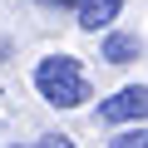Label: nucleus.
<instances>
[{
    "mask_svg": "<svg viewBox=\"0 0 148 148\" xmlns=\"http://www.w3.org/2000/svg\"><path fill=\"white\" fill-rule=\"evenodd\" d=\"M25 148H74V143H69L64 133H45L40 143H25Z\"/></svg>",
    "mask_w": 148,
    "mask_h": 148,
    "instance_id": "obj_6",
    "label": "nucleus"
},
{
    "mask_svg": "<svg viewBox=\"0 0 148 148\" xmlns=\"http://www.w3.org/2000/svg\"><path fill=\"white\" fill-rule=\"evenodd\" d=\"M99 123H148V84H128L99 104Z\"/></svg>",
    "mask_w": 148,
    "mask_h": 148,
    "instance_id": "obj_2",
    "label": "nucleus"
},
{
    "mask_svg": "<svg viewBox=\"0 0 148 148\" xmlns=\"http://www.w3.org/2000/svg\"><path fill=\"white\" fill-rule=\"evenodd\" d=\"M109 148H148V128H123L119 138H109Z\"/></svg>",
    "mask_w": 148,
    "mask_h": 148,
    "instance_id": "obj_5",
    "label": "nucleus"
},
{
    "mask_svg": "<svg viewBox=\"0 0 148 148\" xmlns=\"http://www.w3.org/2000/svg\"><path fill=\"white\" fill-rule=\"evenodd\" d=\"M119 10H123V0H84L74 15H79V30L99 35V30H109V25L119 20Z\"/></svg>",
    "mask_w": 148,
    "mask_h": 148,
    "instance_id": "obj_3",
    "label": "nucleus"
},
{
    "mask_svg": "<svg viewBox=\"0 0 148 148\" xmlns=\"http://www.w3.org/2000/svg\"><path fill=\"white\" fill-rule=\"evenodd\" d=\"M99 54H104L109 64H133V59H138V35H128V30H114V35H104Z\"/></svg>",
    "mask_w": 148,
    "mask_h": 148,
    "instance_id": "obj_4",
    "label": "nucleus"
},
{
    "mask_svg": "<svg viewBox=\"0 0 148 148\" xmlns=\"http://www.w3.org/2000/svg\"><path fill=\"white\" fill-rule=\"evenodd\" d=\"M45 5H74V10H79V5H84V0H45Z\"/></svg>",
    "mask_w": 148,
    "mask_h": 148,
    "instance_id": "obj_7",
    "label": "nucleus"
},
{
    "mask_svg": "<svg viewBox=\"0 0 148 148\" xmlns=\"http://www.w3.org/2000/svg\"><path fill=\"white\" fill-rule=\"evenodd\" d=\"M35 89H40V99L54 104V109H79V104H89V79H84L79 59H69V54H45V59L35 64Z\"/></svg>",
    "mask_w": 148,
    "mask_h": 148,
    "instance_id": "obj_1",
    "label": "nucleus"
}]
</instances>
